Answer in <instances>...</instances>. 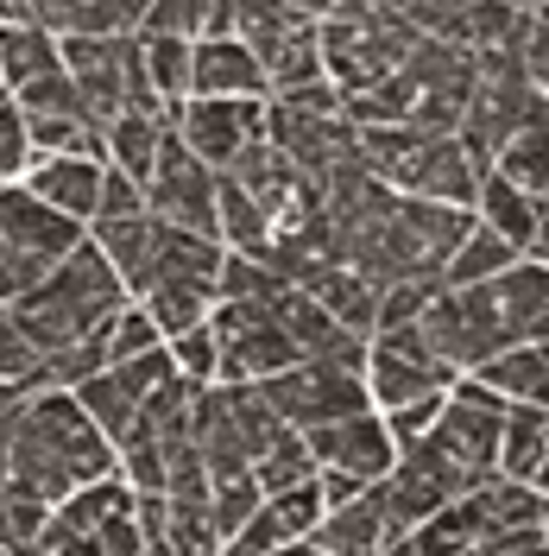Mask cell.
<instances>
[{
	"instance_id": "cell-1",
	"label": "cell",
	"mask_w": 549,
	"mask_h": 556,
	"mask_svg": "<svg viewBox=\"0 0 549 556\" xmlns=\"http://www.w3.org/2000/svg\"><path fill=\"white\" fill-rule=\"evenodd\" d=\"M114 475H120V450L89 424L76 392H33L26 399L20 437H13V455H7V481H20L58 513L69 493L114 481Z\"/></svg>"
},
{
	"instance_id": "cell-2",
	"label": "cell",
	"mask_w": 549,
	"mask_h": 556,
	"mask_svg": "<svg viewBox=\"0 0 549 556\" xmlns=\"http://www.w3.org/2000/svg\"><path fill=\"white\" fill-rule=\"evenodd\" d=\"M127 304H133V298H127L120 273L107 266L102 247L89 241V247H76L33 298H20V304H7V311H13V323L26 329V342H33L44 361H58L69 348L95 342Z\"/></svg>"
},
{
	"instance_id": "cell-3",
	"label": "cell",
	"mask_w": 549,
	"mask_h": 556,
	"mask_svg": "<svg viewBox=\"0 0 549 556\" xmlns=\"http://www.w3.org/2000/svg\"><path fill=\"white\" fill-rule=\"evenodd\" d=\"M423 33L405 7H322V76L342 96H373L417 58Z\"/></svg>"
},
{
	"instance_id": "cell-4",
	"label": "cell",
	"mask_w": 549,
	"mask_h": 556,
	"mask_svg": "<svg viewBox=\"0 0 549 556\" xmlns=\"http://www.w3.org/2000/svg\"><path fill=\"white\" fill-rule=\"evenodd\" d=\"M76 247H89L82 222H69L51 203H38L26 184H7L0 190V304L33 298Z\"/></svg>"
},
{
	"instance_id": "cell-5",
	"label": "cell",
	"mask_w": 549,
	"mask_h": 556,
	"mask_svg": "<svg viewBox=\"0 0 549 556\" xmlns=\"http://www.w3.org/2000/svg\"><path fill=\"white\" fill-rule=\"evenodd\" d=\"M234 38L259 58L272 96H297L322 76V7H234Z\"/></svg>"
},
{
	"instance_id": "cell-6",
	"label": "cell",
	"mask_w": 549,
	"mask_h": 556,
	"mask_svg": "<svg viewBox=\"0 0 549 556\" xmlns=\"http://www.w3.org/2000/svg\"><path fill=\"white\" fill-rule=\"evenodd\" d=\"M531 114H537V83H531V70H524V51H486L474 102H468V121H461L468 152L486 159V165H499V152L524 134Z\"/></svg>"
},
{
	"instance_id": "cell-7",
	"label": "cell",
	"mask_w": 549,
	"mask_h": 556,
	"mask_svg": "<svg viewBox=\"0 0 549 556\" xmlns=\"http://www.w3.org/2000/svg\"><path fill=\"white\" fill-rule=\"evenodd\" d=\"M506 399H493L481 380H455L443 417L430 430V450L443 455L448 468L461 475L468 486L499 481V437H506Z\"/></svg>"
},
{
	"instance_id": "cell-8",
	"label": "cell",
	"mask_w": 549,
	"mask_h": 556,
	"mask_svg": "<svg viewBox=\"0 0 549 556\" xmlns=\"http://www.w3.org/2000/svg\"><path fill=\"white\" fill-rule=\"evenodd\" d=\"M215 342H221V380L215 386H266L304 367V348L278 323V304H215Z\"/></svg>"
},
{
	"instance_id": "cell-9",
	"label": "cell",
	"mask_w": 549,
	"mask_h": 556,
	"mask_svg": "<svg viewBox=\"0 0 549 556\" xmlns=\"http://www.w3.org/2000/svg\"><path fill=\"white\" fill-rule=\"evenodd\" d=\"M259 392H266V405H272L278 424H284V430H297V437L373 412L367 380H360V374H347V367H335V361H304V367H291V374L266 380Z\"/></svg>"
},
{
	"instance_id": "cell-10",
	"label": "cell",
	"mask_w": 549,
	"mask_h": 556,
	"mask_svg": "<svg viewBox=\"0 0 549 556\" xmlns=\"http://www.w3.org/2000/svg\"><path fill=\"white\" fill-rule=\"evenodd\" d=\"M417 329H423L430 354L443 361L455 380H474L486 361H499L512 348L506 329H499V311H493V291L486 285H474V291H443Z\"/></svg>"
},
{
	"instance_id": "cell-11",
	"label": "cell",
	"mask_w": 549,
	"mask_h": 556,
	"mask_svg": "<svg viewBox=\"0 0 549 556\" xmlns=\"http://www.w3.org/2000/svg\"><path fill=\"white\" fill-rule=\"evenodd\" d=\"M145 215L165 222V228H183V235L221 241V177L177 139V121H171V139H165V159L145 184Z\"/></svg>"
},
{
	"instance_id": "cell-12",
	"label": "cell",
	"mask_w": 549,
	"mask_h": 556,
	"mask_svg": "<svg viewBox=\"0 0 549 556\" xmlns=\"http://www.w3.org/2000/svg\"><path fill=\"white\" fill-rule=\"evenodd\" d=\"M266 139L309 184H329L347 165H360V127L347 114H297V108H284V102H266Z\"/></svg>"
},
{
	"instance_id": "cell-13",
	"label": "cell",
	"mask_w": 549,
	"mask_h": 556,
	"mask_svg": "<svg viewBox=\"0 0 549 556\" xmlns=\"http://www.w3.org/2000/svg\"><path fill=\"white\" fill-rule=\"evenodd\" d=\"M367 392H373V412H405L417 399H443L455 392V374L430 354L423 329H392V336H373V354H367Z\"/></svg>"
},
{
	"instance_id": "cell-14",
	"label": "cell",
	"mask_w": 549,
	"mask_h": 556,
	"mask_svg": "<svg viewBox=\"0 0 549 556\" xmlns=\"http://www.w3.org/2000/svg\"><path fill=\"white\" fill-rule=\"evenodd\" d=\"M468 493H474V486L461 481L443 455L430 450V443H417V450L398 455L392 481L379 486V506H385L392 538H417L436 513H448V506H455V500H468Z\"/></svg>"
},
{
	"instance_id": "cell-15",
	"label": "cell",
	"mask_w": 549,
	"mask_h": 556,
	"mask_svg": "<svg viewBox=\"0 0 549 556\" xmlns=\"http://www.w3.org/2000/svg\"><path fill=\"white\" fill-rule=\"evenodd\" d=\"M139 38H64V70L95 127H114L127 114V76H133Z\"/></svg>"
},
{
	"instance_id": "cell-16",
	"label": "cell",
	"mask_w": 549,
	"mask_h": 556,
	"mask_svg": "<svg viewBox=\"0 0 549 556\" xmlns=\"http://www.w3.org/2000/svg\"><path fill=\"white\" fill-rule=\"evenodd\" d=\"M177 139L215 177H228L246 146L266 139V102H183L177 108Z\"/></svg>"
},
{
	"instance_id": "cell-17",
	"label": "cell",
	"mask_w": 549,
	"mask_h": 556,
	"mask_svg": "<svg viewBox=\"0 0 549 556\" xmlns=\"http://www.w3.org/2000/svg\"><path fill=\"white\" fill-rule=\"evenodd\" d=\"M304 443L316 455V468L347 475V481H360V486H385L392 468H398V443H392V430H385L379 412H360V417H347V424H329V430H309Z\"/></svg>"
},
{
	"instance_id": "cell-18",
	"label": "cell",
	"mask_w": 549,
	"mask_h": 556,
	"mask_svg": "<svg viewBox=\"0 0 549 556\" xmlns=\"http://www.w3.org/2000/svg\"><path fill=\"white\" fill-rule=\"evenodd\" d=\"M493 291V311L512 348H549V266L537 260H518L506 278L486 285Z\"/></svg>"
},
{
	"instance_id": "cell-19",
	"label": "cell",
	"mask_w": 549,
	"mask_h": 556,
	"mask_svg": "<svg viewBox=\"0 0 549 556\" xmlns=\"http://www.w3.org/2000/svg\"><path fill=\"white\" fill-rule=\"evenodd\" d=\"M190 102H272V83L241 38H203L196 45V96Z\"/></svg>"
},
{
	"instance_id": "cell-20",
	"label": "cell",
	"mask_w": 549,
	"mask_h": 556,
	"mask_svg": "<svg viewBox=\"0 0 549 556\" xmlns=\"http://www.w3.org/2000/svg\"><path fill=\"white\" fill-rule=\"evenodd\" d=\"M102 184H107L102 159H38L33 172H26V190H33L38 203H51L58 215L82 222V228L102 208Z\"/></svg>"
},
{
	"instance_id": "cell-21",
	"label": "cell",
	"mask_w": 549,
	"mask_h": 556,
	"mask_svg": "<svg viewBox=\"0 0 549 556\" xmlns=\"http://www.w3.org/2000/svg\"><path fill=\"white\" fill-rule=\"evenodd\" d=\"M461 513H468V525H474V538H481V551L493 544V538H512V531H537L549 513V500L537 493V486H524V481H486L474 486L468 500H461Z\"/></svg>"
},
{
	"instance_id": "cell-22",
	"label": "cell",
	"mask_w": 549,
	"mask_h": 556,
	"mask_svg": "<svg viewBox=\"0 0 549 556\" xmlns=\"http://www.w3.org/2000/svg\"><path fill=\"white\" fill-rule=\"evenodd\" d=\"M95 247L107 253V266L120 273L127 298L145 304V291L158 285V247H165V228H158L152 215H139V222H114V228H95Z\"/></svg>"
},
{
	"instance_id": "cell-23",
	"label": "cell",
	"mask_w": 549,
	"mask_h": 556,
	"mask_svg": "<svg viewBox=\"0 0 549 556\" xmlns=\"http://www.w3.org/2000/svg\"><path fill=\"white\" fill-rule=\"evenodd\" d=\"M385 544H392V525H385V506H379V486H367L342 513H329L309 538L316 556H379Z\"/></svg>"
},
{
	"instance_id": "cell-24",
	"label": "cell",
	"mask_w": 549,
	"mask_h": 556,
	"mask_svg": "<svg viewBox=\"0 0 549 556\" xmlns=\"http://www.w3.org/2000/svg\"><path fill=\"white\" fill-rule=\"evenodd\" d=\"M309 298L335 316L347 336H360V342H373L379 336V285L373 278H360L354 266H329V273L309 285Z\"/></svg>"
},
{
	"instance_id": "cell-25",
	"label": "cell",
	"mask_w": 549,
	"mask_h": 556,
	"mask_svg": "<svg viewBox=\"0 0 549 556\" xmlns=\"http://www.w3.org/2000/svg\"><path fill=\"white\" fill-rule=\"evenodd\" d=\"M76 405L89 412V424L102 430L107 443L120 450L127 437H133V424H139V412H145V399H139V386L120 374V367H107V374H95L89 386H76Z\"/></svg>"
},
{
	"instance_id": "cell-26",
	"label": "cell",
	"mask_w": 549,
	"mask_h": 556,
	"mask_svg": "<svg viewBox=\"0 0 549 556\" xmlns=\"http://www.w3.org/2000/svg\"><path fill=\"white\" fill-rule=\"evenodd\" d=\"M177 121V114H171ZM171 121H152V114H120L114 127H107V165L114 172H127L145 190L152 172H158V159H165V139H171Z\"/></svg>"
},
{
	"instance_id": "cell-27",
	"label": "cell",
	"mask_w": 549,
	"mask_h": 556,
	"mask_svg": "<svg viewBox=\"0 0 549 556\" xmlns=\"http://www.w3.org/2000/svg\"><path fill=\"white\" fill-rule=\"evenodd\" d=\"M549 462V405H512L506 437H499V475L506 481H537Z\"/></svg>"
},
{
	"instance_id": "cell-28",
	"label": "cell",
	"mask_w": 549,
	"mask_h": 556,
	"mask_svg": "<svg viewBox=\"0 0 549 556\" xmlns=\"http://www.w3.org/2000/svg\"><path fill=\"white\" fill-rule=\"evenodd\" d=\"M51 70H64V45L58 38L38 33V26H0V83H7V96L33 89Z\"/></svg>"
},
{
	"instance_id": "cell-29",
	"label": "cell",
	"mask_w": 549,
	"mask_h": 556,
	"mask_svg": "<svg viewBox=\"0 0 549 556\" xmlns=\"http://www.w3.org/2000/svg\"><path fill=\"white\" fill-rule=\"evenodd\" d=\"M493 177H506L512 190L537 197V203L549 197V114H544V96H537V114L524 121V134H518L506 152H499Z\"/></svg>"
},
{
	"instance_id": "cell-30",
	"label": "cell",
	"mask_w": 549,
	"mask_h": 556,
	"mask_svg": "<svg viewBox=\"0 0 549 556\" xmlns=\"http://www.w3.org/2000/svg\"><path fill=\"white\" fill-rule=\"evenodd\" d=\"M139 58H145V76H152V89H158V102L183 108L196 96V45L190 38H158V33H139Z\"/></svg>"
},
{
	"instance_id": "cell-31",
	"label": "cell",
	"mask_w": 549,
	"mask_h": 556,
	"mask_svg": "<svg viewBox=\"0 0 549 556\" xmlns=\"http://www.w3.org/2000/svg\"><path fill=\"white\" fill-rule=\"evenodd\" d=\"M518 260H524V253H518L512 241H499L486 222H474V235H468V241H461V253L448 260L443 285H448V291H474V285H493V278H506Z\"/></svg>"
},
{
	"instance_id": "cell-32",
	"label": "cell",
	"mask_w": 549,
	"mask_h": 556,
	"mask_svg": "<svg viewBox=\"0 0 549 556\" xmlns=\"http://www.w3.org/2000/svg\"><path fill=\"white\" fill-rule=\"evenodd\" d=\"M474 380L506 399V405H544V386H549V367H544V348H506L499 361H486Z\"/></svg>"
},
{
	"instance_id": "cell-33",
	"label": "cell",
	"mask_w": 549,
	"mask_h": 556,
	"mask_svg": "<svg viewBox=\"0 0 549 556\" xmlns=\"http://www.w3.org/2000/svg\"><path fill=\"white\" fill-rule=\"evenodd\" d=\"M481 215L486 228L499 235V241H512L524 260H531V247H537V197H524V190H512L506 177H486V190H481Z\"/></svg>"
},
{
	"instance_id": "cell-34",
	"label": "cell",
	"mask_w": 549,
	"mask_h": 556,
	"mask_svg": "<svg viewBox=\"0 0 549 556\" xmlns=\"http://www.w3.org/2000/svg\"><path fill=\"white\" fill-rule=\"evenodd\" d=\"M215 285H158L152 298H145V316L158 323V336H165V348L177 342V336H190V329H203L208 316H215Z\"/></svg>"
},
{
	"instance_id": "cell-35",
	"label": "cell",
	"mask_w": 549,
	"mask_h": 556,
	"mask_svg": "<svg viewBox=\"0 0 549 556\" xmlns=\"http://www.w3.org/2000/svg\"><path fill=\"white\" fill-rule=\"evenodd\" d=\"M316 475H322V468H316V455H309V443L297 437V430H284L272 450L253 462V481H259V493H266V500H278V493H297V486H309Z\"/></svg>"
},
{
	"instance_id": "cell-36",
	"label": "cell",
	"mask_w": 549,
	"mask_h": 556,
	"mask_svg": "<svg viewBox=\"0 0 549 556\" xmlns=\"http://www.w3.org/2000/svg\"><path fill=\"white\" fill-rule=\"evenodd\" d=\"M0 386H7V392H20V399L44 392V354L26 342V329L13 323L7 304H0Z\"/></svg>"
},
{
	"instance_id": "cell-37",
	"label": "cell",
	"mask_w": 549,
	"mask_h": 556,
	"mask_svg": "<svg viewBox=\"0 0 549 556\" xmlns=\"http://www.w3.org/2000/svg\"><path fill=\"white\" fill-rule=\"evenodd\" d=\"M291 285L266 266V260H246V253H228V266H221V285H215V298L221 304H278Z\"/></svg>"
},
{
	"instance_id": "cell-38",
	"label": "cell",
	"mask_w": 549,
	"mask_h": 556,
	"mask_svg": "<svg viewBox=\"0 0 549 556\" xmlns=\"http://www.w3.org/2000/svg\"><path fill=\"white\" fill-rule=\"evenodd\" d=\"M443 291H448L443 278H405V285L379 291V336H392V329H417Z\"/></svg>"
},
{
	"instance_id": "cell-39",
	"label": "cell",
	"mask_w": 549,
	"mask_h": 556,
	"mask_svg": "<svg viewBox=\"0 0 549 556\" xmlns=\"http://www.w3.org/2000/svg\"><path fill=\"white\" fill-rule=\"evenodd\" d=\"M102 348H107V367H127V361H139V354L165 348V336H158V323L145 316V304H127V311L102 329Z\"/></svg>"
},
{
	"instance_id": "cell-40",
	"label": "cell",
	"mask_w": 549,
	"mask_h": 556,
	"mask_svg": "<svg viewBox=\"0 0 549 556\" xmlns=\"http://www.w3.org/2000/svg\"><path fill=\"white\" fill-rule=\"evenodd\" d=\"M171 361L183 380L196 386H215L221 380V342H215V323H203V329H190V336H177L171 342Z\"/></svg>"
},
{
	"instance_id": "cell-41",
	"label": "cell",
	"mask_w": 549,
	"mask_h": 556,
	"mask_svg": "<svg viewBox=\"0 0 549 556\" xmlns=\"http://www.w3.org/2000/svg\"><path fill=\"white\" fill-rule=\"evenodd\" d=\"M33 165H38V152H33V127H26V114H20V102H0V184L26 177Z\"/></svg>"
},
{
	"instance_id": "cell-42",
	"label": "cell",
	"mask_w": 549,
	"mask_h": 556,
	"mask_svg": "<svg viewBox=\"0 0 549 556\" xmlns=\"http://www.w3.org/2000/svg\"><path fill=\"white\" fill-rule=\"evenodd\" d=\"M443 405H448V392L443 399H417V405H405V412H379L385 417V430H392V443H398V455L417 450V443H430V430H436Z\"/></svg>"
},
{
	"instance_id": "cell-43",
	"label": "cell",
	"mask_w": 549,
	"mask_h": 556,
	"mask_svg": "<svg viewBox=\"0 0 549 556\" xmlns=\"http://www.w3.org/2000/svg\"><path fill=\"white\" fill-rule=\"evenodd\" d=\"M208 13H215V7H196V0H183V7H145V33L203 45L208 38Z\"/></svg>"
},
{
	"instance_id": "cell-44",
	"label": "cell",
	"mask_w": 549,
	"mask_h": 556,
	"mask_svg": "<svg viewBox=\"0 0 549 556\" xmlns=\"http://www.w3.org/2000/svg\"><path fill=\"white\" fill-rule=\"evenodd\" d=\"M145 215V190H139L127 172L107 165V184H102V208H95V228H114V222H139Z\"/></svg>"
},
{
	"instance_id": "cell-45",
	"label": "cell",
	"mask_w": 549,
	"mask_h": 556,
	"mask_svg": "<svg viewBox=\"0 0 549 556\" xmlns=\"http://www.w3.org/2000/svg\"><path fill=\"white\" fill-rule=\"evenodd\" d=\"M379 556H417V544H411V538H392V544H385Z\"/></svg>"
},
{
	"instance_id": "cell-46",
	"label": "cell",
	"mask_w": 549,
	"mask_h": 556,
	"mask_svg": "<svg viewBox=\"0 0 549 556\" xmlns=\"http://www.w3.org/2000/svg\"><path fill=\"white\" fill-rule=\"evenodd\" d=\"M278 556H316V551H309V544H291V551H278Z\"/></svg>"
},
{
	"instance_id": "cell-47",
	"label": "cell",
	"mask_w": 549,
	"mask_h": 556,
	"mask_svg": "<svg viewBox=\"0 0 549 556\" xmlns=\"http://www.w3.org/2000/svg\"><path fill=\"white\" fill-rule=\"evenodd\" d=\"M0 399H13V392H7V386H0Z\"/></svg>"
},
{
	"instance_id": "cell-48",
	"label": "cell",
	"mask_w": 549,
	"mask_h": 556,
	"mask_svg": "<svg viewBox=\"0 0 549 556\" xmlns=\"http://www.w3.org/2000/svg\"><path fill=\"white\" fill-rule=\"evenodd\" d=\"M26 556H44V551H26Z\"/></svg>"
},
{
	"instance_id": "cell-49",
	"label": "cell",
	"mask_w": 549,
	"mask_h": 556,
	"mask_svg": "<svg viewBox=\"0 0 549 556\" xmlns=\"http://www.w3.org/2000/svg\"><path fill=\"white\" fill-rule=\"evenodd\" d=\"M544 531H549V513H544Z\"/></svg>"
},
{
	"instance_id": "cell-50",
	"label": "cell",
	"mask_w": 549,
	"mask_h": 556,
	"mask_svg": "<svg viewBox=\"0 0 549 556\" xmlns=\"http://www.w3.org/2000/svg\"><path fill=\"white\" fill-rule=\"evenodd\" d=\"M0 190H7V184H0Z\"/></svg>"
}]
</instances>
